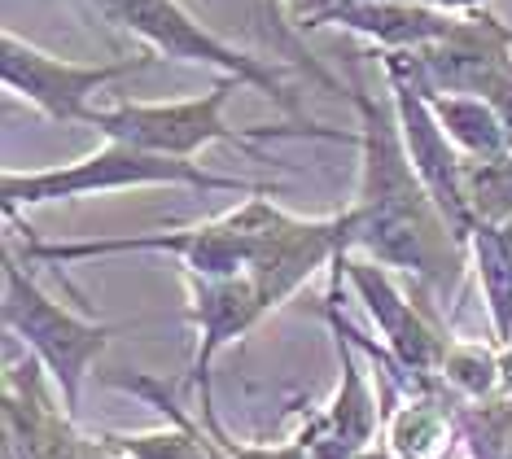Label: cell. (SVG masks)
<instances>
[{
    "instance_id": "obj_8",
    "label": "cell",
    "mask_w": 512,
    "mask_h": 459,
    "mask_svg": "<svg viewBox=\"0 0 512 459\" xmlns=\"http://www.w3.org/2000/svg\"><path fill=\"white\" fill-rule=\"evenodd\" d=\"M158 62V53L145 57H119V62H62V57L36 49L22 35L5 31L0 35V84L14 97L31 101L44 119L53 123H84L92 119V97L106 84L136 70H149Z\"/></svg>"
},
{
    "instance_id": "obj_17",
    "label": "cell",
    "mask_w": 512,
    "mask_h": 459,
    "mask_svg": "<svg viewBox=\"0 0 512 459\" xmlns=\"http://www.w3.org/2000/svg\"><path fill=\"white\" fill-rule=\"evenodd\" d=\"M469 258L477 267V285H482L486 298L495 346H504V341H512V254L504 250L495 228L477 223V232L469 237Z\"/></svg>"
},
{
    "instance_id": "obj_18",
    "label": "cell",
    "mask_w": 512,
    "mask_h": 459,
    "mask_svg": "<svg viewBox=\"0 0 512 459\" xmlns=\"http://www.w3.org/2000/svg\"><path fill=\"white\" fill-rule=\"evenodd\" d=\"M438 385L460 403H482L499 394V346L495 341H456L438 368Z\"/></svg>"
},
{
    "instance_id": "obj_14",
    "label": "cell",
    "mask_w": 512,
    "mask_h": 459,
    "mask_svg": "<svg viewBox=\"0 0 512 459\" xmlns=\"http://www.w3.org/2000/svg\"><path fill=\"white\" fill-rule=\"evenodd\" d=\"M460 398L447 390H412L399 403L381 407L386 451L394 459H451V446L460 442Z\"/></svg>"
},
{
    "instance_id": "obj_11",
    "label": "cell",
    "mask_w": 512,
    "mask_h": 459,
    "mask_svg": "<svg viewBox=\"0 0 512 459\" xmlns=\"http://www.w3.org/2000/svg\"><path fill=\"white\" fill-rule=\"evenodd\" d=\"M460 18L464 14H442L416 0H320L316 9H302L298 27H342L381 44V53H421L447 40Z\"/></svg>"
},
{
    "instance_id": "obj_2",
    "label": "cell",
    "mask_w": 512,
    "mask_h": 459,
    "mask_svg": "<svg viewBox=\"0 0 512 459\" xmlns=\"http://www.w3.org/2000/svg\"><path fill=\"white\" fill-rule=\"evenodd\" d=\"M123 188H202V193H246V197H276V184H254L237 175H215L193 158H167L123 140H106L101 149L84 153L62 167L40 171H5L0 175V202L5 219L27 206H57L92 193H123Z\"/></svg>"
},
{
    "instance_id": "obj_10",
    "label": "cell",
    "mask_w": 512,
    "mask_h": 459,
    "mask_svg": "<svg viewBox=\"0 0 512 459\" xmlns=\"http://www.w3.org/2000/svg\"><path fill=\"white\" fill-rule=\"evenodd\" d=\"M189 285V320L197 328V350H193V368H189V385L202 394L211 390V363L224 346H232L237 337H246L254 324L267 320V302L259 285L250 280V272L241 276H193L184 272Z\"/></svg>"
},
{
    "instance_id": "obj_23",
    "label": "cell",
    "mask_w": 512,
    "mask_h": 459,
    "mask_svg": "<svg viewBox=\"0 0 512 459\" xmlns=\"http://www.w3.org/2000/svg\"><path fill=\"white\" fill-rule=\"evenodd\" d=\"M499 394H512V341L499 346Z\"/></svg>"
},
{
    "instance_id": "obj_26",
    "label": "cell",
    "mask_w": 512,
    "mask_h": 459,
    "mask_svg": "<svg viewBox=\"0 0 512 459\" xmlns=\"http://www.w3.org/2000/svg\"><path fill=\"white\" fill-rule=\"evenodd\" d=\"M508 459H512V455H508Z\"/></svg>"
},
{
    "instance_id": "obj_6",
    "label": "cell",
    "mask_w": 512,
    "mask_h": 459,
    "mask_svg": "<svg viewBox=\"0 0 512 459\" xmlns=\"http://www.w3.org/2000/svg\"><path fill=\"white\" fill-rule=\"evenodd\" d=\"M381 70H386L390 101H394V114H399L407 158H412L416 175L425 180L434 206L442 210L451 237L469 250L477 219L469 210V197H464V153L451 145V136L442 132L434 105H429V79H425L421 57L416 53H381Z\"/></svg>"
},
{
    "instance_id": "obj_15",
    "label": "cell",
    "mask_w": 512,
    "mask_h": 459,
    "mask_svg": "<svg viewBox=\"0 0 512 459\" xmlns=\"http://www.w3.org/2000/svg\"><path fill=\"white\" fill-rule=\"evenodd\" d=\"M333 333V328H329ZM333 346H337V372H342V381H337V394L333 403L324 407V416H329V425L342 433L351 446L359 451H368L372 438H377L381 429V403H377V390H372L364 363H359V346L346 333H333Z\"/></svg>"
},
{
    "instance_id": "obj_7",
    "label": "cell",
    "mask_w": 512,
    "mask_h": 459,
    "mask_svg": "<svg viewBox=\"0 0 512 459\" xmlns=\"http://www.w3.org/2000/svg\"><path fill=\"white\" fill-rule=\"evenodd\" d=\"M22 263H88V258H114V254H171L184 272L193 276H241L250 272V250L228 215L193 223V228H162L145 237H92V241H40L31 228H22Z\"/></svg>"
},
{
    "instance_id": "obj_13",
    "label": "cell",
    "mask_w": 512,
    "mask_h": 459,
    "mask_svg": "<svg viewBox=\"0 0 512 459\" xmlns=\"http://www.w3.org/2000/svg\"><path fill=\"white\" fill-rule=\"evenodd\" d=\"M351 250V232H346V210L324 219L294 215L289 228L250 263V280L259 285L267 311L285 306L294 293L307 285L320 267H333V258Z\"/></svg>"
},
{
    "instance_id": "obj_21",
    "label": "cell",
    "mask_w": 512,
    "mask_h": 459,
    "mask_svg": "<svg viewBox=\"0 0 512 459\" xmlns=\"http://www.w3.org/2000/svg\"><path fill=\"white\" fill-rule=\"evenodd\" d=\"M499 110V119H504V127H508V136H512V62H508V70L495 79V88H491V97H486Z\"/></svg>"
},
{
    "instance_id": "obj_24",
    "label": "cell",
    "mask_w": 512,
    "mask_h": 459,
    "mask_svg": "<svg viewBox=\"0 0 512 459\" xmlns=\"http://www.w3.org/2000/svg\"><path fill=\"white\" fill-rule=\"evenodd\" d=\"M495 232H499V241H504V250L512 254V219H504V223H499Z\"/></svg>"
},
{
    "instance_id": "obj_16",
    "label": "cell",
    "mask_w": 512,
    "mask_h": 459,
    "mask_svg": "<svg viewBox=\"0 0 512 459\" xmlns=\"http://www.w3.org/2000/svg\"><path fill=\"white\" fill-rule=\"evenodd\" d=\"M429 105H434L442 132L451 136L464 158H495V153L512 149V136L499 110L486 97H469V92H434L429 88Z\"/></svg>"
},
{
    "instance_id": "obj_19",
    "label": "cell",
    "mask_w": 512,
    "mask_h": 459,
    "mask_svg": "<svg viewBox=\"0 0 512 459\" xmlns=\"http://www.w3.org/2000/svg\"><path fill=\"white\" fill-rule=\"evenodd\" d=\"M464 197L473 219L486 228L512 219V149L495 158H464Z\"/></svg>"
},
{
    "instance_id": "obj_22",
    "label": "cell",
    "mask_w": 512,
    "mask_h": 459,
    "mask_svg": "<svg viewBox=\"0 0 512 459\" xmlns=\"http://www.w3.org/2000/svg\"><path fill=\"white\" fill-rule=\"evenodd\" d=\"M416 5L442 9V14H473V9H482L486 0H416Z\"/></svg>"
},
{
    "instance_id": "obj_20",
    "label": "cell",
    "mask_w": 512,
    "mask_h": 459,
    "mask_svg": "<svg viewBox=\"0 0 512 459\" xmlns=\"http://www.w3.org/2000/svg\"><path fill=\"white\" fill-rule=\"evenodd\" d=\"M460 442L469 459H508L512 455V394L482 403H460Z\"/></svg>"
},
{
    "instance_id": "obj_25",
    "label": "cell",
    "mask_w": 512,
    "mask_h": 459,
    "mask_svg": "<svg viewBox=\"0 0 512 459\" xmlns=\"http://www.w3.org/2000/svg\"><path fill=\"white\" fill-rule=\"evenodd\" d=\"M88 5H92V9H101V5H106V0H88Z\"/></svg>"
},
{
    "instance_id": "obj_9",
    "label": "cell",
    "mask_w": 512,
    "mask_h": 459,
    "mask_svg": "<svg viewBox=\"0 0 512 459\" xmlns=\"http://www.w3.org/2000/svg\"><path fill=\"white\" fill-rule=\"evenodd\" d=\"M333 263L342 267L346 285L355 289V298L364 302L372 324L381 328L390 355L412 376H421V381H438V368L451 346L447 328L434 324L425 306H416L407 298L386 263H377V258H368V254H355V250H342Z\"/></svg>"
},
{
    "instance_id": "obj_4",
    "label": "cell",
    "mask_w": 512,
    "mask_h": 459,
    "mask_svg": "<svg viewBox=\"0 0 512 459\" xmlns=\"http://www.w3.org/2000/svg\"><path fill=\"white\" fill-rule=\"evenodd\" d=\"M0 320L5 333L27 346L31 355L44 363L62 407L79 416V398H84V381L92 372L97 355L110 346L114 328L84 320V315L66 311L49 293L36 285V276L22 267L18 250L5 254V289H0Z\"/></svg>"
},
{
    "instance_id": "obj_12",
    "label": "cell",
    "mask_w": 512,
    "mask_h": 459,
    "mask_svg": "<svg viewBox=\"0 0 512 459\" xmlns=\"http://www.w3.org/2000/svg\"><path fill=\"white\" fill-rule=\"evenodd\" d=\"M425 66V79L434 92H469V97H491L495 79L512 62V27L495 14L473 9L460 18V27L447 40L429 44L416 53Z\"/></svg>"
},
{
    "instance_id": "obj_5",
    "label": "cell",
    "mask_w": 512,
    "mask_h": 459,
    "mask_svg": "<svg viewBox=\"0 0 512 459\" xmlns=\"http://www.w3.org/2000/svg\"><path fill=\"white\" fill-rule=\"evenodd\" d=\"M97 14L106 22H114V27L132 31L149 53L167 57V62L211 66L215 75H232L246 88H259L263 97H272L281 110H298V101L281 79V70H272L263 57L241 53V49H232L228 40H219V35L206 27V22H197L180 0H106Z\"/></svg>"
},
{
    "instance_id": "obj_1",
    "label": "cell",
    "mask_w": 512,
    "mask_h": 459,
    "mask_svg": "<svg viewBox=\"0 0 512 459\" xmlns=\"http://www.w3.org/2000/svg\"><path fill=\"white\" fill-rule=\"evenodd\" d=\"M351 105L359 114V188L346 206L351 250L412 276L421 289L447 293L464 272L469 250L451 237L425 180L407 158L394 101L351 79Z\"/></svg>"
},
{
    "instance_id": "obj_3",
    "label": "cell",
    "mask_w": 512,
    "mask_h": 459,
    "mask_svg": "<svg viewBox=\"0 0 512 459\" xmlns=\"http://www.w3.org/2000/svg\"><path fill=\"white\" fill-rule=\"evenodd\" d=\"M237 88L246 84L232 75H215L211 88L184 101H123L114 110H92L88 127H97L106 140H123V145L167 153V158H197L211 145H237L254 162H267L259 140H333V145L359 140L351 132H337V127H311V123L307 127H232L224 119V105Z\"/></svg>"
}]
</instances>
